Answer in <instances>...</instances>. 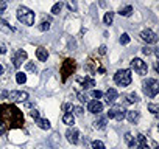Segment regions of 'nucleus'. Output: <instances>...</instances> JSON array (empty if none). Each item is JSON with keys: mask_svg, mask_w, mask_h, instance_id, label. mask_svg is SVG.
Returning <instances> with one entry per match:
<instances>
[{"mask_svg": "<svg viewBox=\"0 0 159 149\" xmlns=\"http://www.w3.org/2000/svg\"><path fill=\"white\" fill-rule=\"evenodd\" d=\"M103 22H105V25H112V22H114V13H106L105 14V17H103Z\"/></svg>", "mask_w": 159, "mask_h": 149, "instance_id": "24", "label": "nucleus"}, {"mask_svg": "<svg viewBox=\"0 0 159 149\" xmlns=\"http://www.w3.org/2000/svg\"><path fill=\"white\" fill-rule=\"evenodd\" d=\"M30 115H31V118H33V120L39 118V112H38V110H34V109H33V110L30 112Z\"/></svg>", "mask_w": 159, "mask_h": 149, "instance_id": "39", "label": "nucleus"}, {"mask_svg": "<svg viewBox=\"0 0 159 149\" xmlns=\"http://www.w3.org/2000/svg\"><path fill=\"white\" fill-rule=\"evenodd\" d=\"M126 98H128L126 101H128L129 104H133V103H137V101H139V96H137V93H134V92H133V93H129Z\"/></svg>", "mask_w": 159, "mask_h": 149, "instance_id": "28", "label": "nucleus"}, {"mask_svg": "<svg viewBox=\"0 0 159 149\" xmlns=\"http://www.w3.org/2000/svg\"><path fill=\"white\" fill-rule=\"evenodd\" d=\"M62 123L67 124V126H73L75 124V115H72L70 112H66L64 117H62Z\"/></svg>", "mask_w": 159, "mask_h": 149, "instance_id": "17", "label": "nucleus"}, {"mask_svg": "<svg viewBox=\"0 0 159 149\" xmlns=\"http://www.w3.org/2000/svg\"><path fill=\"white\" fill-rule=\"evenodd\" d=\"M34 121H36V124H38L41 129H44V130H48V129L52 127L50 121H48V120H45V118H41V117H39V118H36Z\"/></svg>", "mask_w": 159, "mask_h": 149, "instance_id": "15", "label": "nucleus"}, {"mask_svg": "<svg viewBox=\"0 0 159 149\" xmlns=\"http://www.w3.org/2000/svg\"><path fill=\"white\" fill-rule=\"evenodd\" d=\"M125 115H126V110H125L123 106H120V104L112 106V107L109 109V112H108V117L112 118V120H117V121H122V120L125 118Z\"/></svg>", "mask_w": 159, "mask_h": 149, "instance_id": "5", "label": "nucleus"}, {"mask_svg": "<svg viewBox=\"0 0 159 149\" xmlns=\"http://www.w3.org/2000/svg\"><path fill=\"white\" fill-rule=\"evenodd\" d=\"M61 10H62V3L61 2H58V3H55L53 6H52V14H59L61 13Z\"/></svg>", "mask_w": 159, "mask_h": 149, "instance_id": "26", "label": "nucleus"}, {"mask_svg": "<svg viewBox=\"0 0 159 149\" xmlns=\"http://www.w3.org/2000/svg\"><path fill=\"white\" fill-rule=\"evenodd\" d=\"M3 71H5V70H3V65L0 64V74H3Z\"/></svg>", "mask_w": 159, "mask_h": 149, "instance_id": "44", "label": "nucleus"}, {"mask_svg": "<svg viewBox=\"0 0 159 149\" xmlns=\"http://www.w3.org/2000/svg\"><path fill=\"white\" fill-rule=\"evenodd\" d=\"M92 96H94L95 100H100V98L103 96V93H102L100 90H94V92H92Z\"/></svg>", "mask_w": 159, "mask_h": 149, "instance_id": "35", "label": "nucleus"}, {"mask_svg": "<svg viewBox=\"0 0 159 149\" xmlns=\"http://www.w3.org/2000/svg\"><path fill=\"white\" fill-rule=\"evenodd\" d=\"M98 53H100V54H106V47H105V45H102V47L98 48Z\"/></svg>", "mask_w": 159, "mask_h": 149, "instance_id": "43", "label": "nucleus"}, {"mask_svg": "<svg viewBox=\"0 0 159 149\" xmlns=\"http://www.w3.org/2000/svg\"><path fill=\"white\" fill-rule=\"evenodd\" d=\"M7 98L10 101H14V103H24L28 100V93L22 92V90H13V92H8Z\"/></svg>", "mask_w": 159, "mask_h": 149, "instance_id": "7", "label": "nucleus"}, {"mask_svg": "<svg viewBox=\"0 0 159 149\" xmlns=\"http://www.w3.org/2000/svg\"><path fill=\"white\" fill-rule=\"evenodd\" d=\"M114 83L119 86V87H126L131 84V70L128 68H122V70H117L116 74H114Z\"/></svg>", "mask_w": 159, "mask_h": 149, "instance_id": "2", "label": "nucleus"}, {"mask_svg": "<svg viewBox=\"0 0 159 149\" xmlns=\"http://www.w3.org/2000/svg\"><path fill=\"white\" fill-rule=\"evenodd\" d=\"M148 109H150V112H151V113H157L159 106H157V104H148Z\"/></svg>", "mask_w": 159, "mask_h": 149, "instance_id": "32", "label": "nucleus"}, {"mask_svg": "<svg viewBox=\"0 0 159 149\" xmlns=\"http://www.w3.org/2000/svg\"><path fill=\"white\" fill-rule=\"evenodd\" d=\"M0 123L7 129L22 127L24 126V113L13 104H0Z\"/></svg>", "mask_w": 159, "mask_h": 149, "instance_id": "1", "label": "nucleus"}, {"mask_svg": "<svg viewBox=\"0 0 159 149\" xmlns=\"http://www.w3.org/2000/svg\"><path fill=\"white\" fill-rule=\"evenodd\" d=\"M72 107H73V106H72L70 103H66V104H62V110H64V112H67V110H69V109H72Z\"/></svg>", "mask_w": 159, "mask_h": 149, "instance_id": "40", "label": "nucleus"}, {"mask_svg": "<svg viewBox=\"0 0 159 149\" xmlns=\"http://www.w3.org/2000/svg\"><path fill=\"white\" fill-rule=\"evenodd\" d=\"M66 138H67V141H69V143L76 144V143L80 141V132H78L76 129H73V127H72V129L69 127V129L66 130Z\"/></svg>", "mask_w": 159, "mask_h": 149, "instance_id": "11", "label": "nucleus"}, {"mask_svg": "<svg viewBox=\"0 0 159 149\" xmlns=\"http://www.w3.org/2000/svg\"><path fill=\"white\" fill-rule=\"evenodd\" d=\"M78 81L81 83L83 89H92V87H95V81L92 78H84V79H78Z\"/></svg>", "mask_w": 159, "mask_h": 149, "instance_id": "18", "label": "nucleus"}, {"mask_svg": "<svg viewBox=\"0 0 159 149\" xmlns=\"http://www.w3.org/2000/svg\"><path fill=\"white\" fill-rule=\"evenodd\" d=\"M39 30L41 31H48L50 30V22L47 20V22H42L41 25H39Z\"/></svg>", "mask_w": 159, "mask_h": 149, "instance_id": "31", "label": "nucleus"}, {"mask_svg": "<svg viewBox=\"0 0 159 149\" xmlns=\"http://www.w3.org/2000/svg\"><path fill=\"white\" fill-rule=\"evenodd\" d=\"M140 37H142V40H145L147 44H156V42H157V34H156L154 31H151V30H143V31L140 33Z\"/></svg>", "mask_w": 159, "mask_h": 149, "instance_id": "10", "label": "nucleus"}, {"mask_svg": "<svg viewBox=\"0 0 159 149\" xmlns=\"http://www.w3.org/2000/svg\"><path fill=\"white\" fill-rule=\"evenodd\" d=\"M131 67L134 68V71H137L139 74H142V76H145V74L148 73V65H147V62H143V61L139 59V57H134V59L131 61Z\"/></svg>", "mask_w": 159, "mask_h": 149, "instance_id": "6", "label": "nucleus"}, {"mask_svg": "<svg viewBox=\"0 0 159 149\" xmlns=\"http://www.w3.org/2000/svg\"><path fill=\"white\" fill-rule=\"evenodd\" d=\"M125 117L128 118L129 123H137V120H139V112H137V110H129V112H126Z\"/></svg>", "mask_w": 159, "mask_h": 149, "instance_id": "19", "label": "nucleus"}, {"mask_svg": "<svg viewBox=\"0 0 159 149\" xmlns=\"http://www.w3.org/2000/svg\"><path fill=\"white\" fill-rule=\"evenodd\" d=\"M36 57H38L39 61H42V62H44V61H47V59H48V51H47L44 47H39V48L36 50Z\"/></svg>", "mask_w": 159, "mask_h": 149, "instance_id": "14", "label": "nucleus"}, {"mask_svg": "<svg viewBox=\"0 0 159 149\" xmlns=\"http://www.w3.org/2000/svg\"><path fill=\"white\" fill-rule=\"evenodd\" d=\"M72 109H73V113H72V115H76V117H81L83 112H84L83 107H80V106H75V107H72Z\"/></svg>", "mask_w": 159, "mask_h": 149, "instance_id": "30", "label": "nucleus"}, {"mask_svg": "<svg viewBox=\"0 0 159 149\" xmlns=\"http://www.w3.org/2000/svg\"><path fill=\"white\" fill-rule=\"evenodd\" d=\"M7 6H8V2H7V0H0V11H5Z\"/></svg>", "mask_w": 159, "mask_h": 149, "instance_id": "34", "label": "nucleus"}, {"mask_svg": "<svg viewBox=\"0 0 159 149\" xmlns=\"http://www.w3.org/2000/svg\"><path fill=\"white\" fill-rule=\"evenodd\" d=\"M119 14H120V16H123V17H129V16L133 14V6H125V8H120Z\"/></svg>", "mask_w": 159, "mask_h": 149, "instance_id": "23", "label": "nucleus"}, {"mask_svg": "<svg viewBox=\"0 0 159 149\" xmlns=\"http://www.w3.org/2000/svg\"><path fill=\"white\" fill-rule=\"evenodd\" d=\"M119 40H120V44H122V45H128V44H129V36H128L126 33H123V34L120 36V39H119Z\"/></svg>", "mask_w": 159, "mask_h": 149, "instance_id": "29", "label": "nucleus"}, {"mask_svg": "<svg viewBox=\"0 0 159 149\" xmlns=\"http://www.w3.org/2000/svg\"><path fill=\"white\" fill-rule=\"evenodd\" d=\"M137 149H150V146L147 143V138L142 134L137 135Z\"/></svg>", "mask_w": 159, "mask_h": 149, "instance_id": "16", "label": "nucleus"}, {"mask_svg": "<svg viewBox=\"0 0 159 149\" xmlns=\"http://www.w3.org/2000/svg\"><path fill=\"white\" fill-rule=\"evenodd\" d=\"M94 127H95V129H105V127H106V118H105V117H98V118L94 121Z\"/></svg>", "mask_w": 159, "mask_h": 149, "instance_id": "20", "label": "nucleus"}, {"mask_svg": "<svg viewBox=\"0 0 159 149\" xmlns=\"http://www.w3.org/2000/svg\"><path fill=\"white\" fill-rule=\"evenodd\" d=\"M88 110H89L91 113H97V115H100V112L103 110V104H102L98 100L89 101V104H88Z\"/></svg>", "mask_w": 159, "mask_h": 149, "instance_id": "12", "label": "nucleus"}, {"mask_svg": "<svg viewBox=\"0 0 159 149\" xmlns=\"http://www.w3.org/2000/svg\"><path fill=\"white\" fill-rule=\"evenodd\" d=\"M0 30H2L3 33H13V31H14V28L10 27L5 20H0Z\"/></svg>", "mask_w": 159, "mask_h": 149, "instance_id": "22", "label": "nucleus"}, {"mask_svg": "<svg viewBox=\"0 0 159 149\" xmlns=\"http://www.w3.org/2000/svg\"><path fill=\"white\" fill-rule=\"evenodd\" d=\"M142 53H143L145 56H150L153 51H151V48H150V47H143V48H142Z\"/></svg>", "mask_w": 159, "mask_h": 149, "instance_id": "36", "label": "nucleus"}, {"mask_svg": "<svg viewBox=\"0 0 159 149\" xmlns=\"http://www.w3.org/2000/svg\"><path fill=\"white\" fill-rule=\"evenodd\" d=\"M27 61V51L25 50H16L14 54H13V65L16 68H19L22 65V62Z\"/></svg>", "mask_w": 159, "mask_h": 149, "instance_id": "9", "label": "nucleus"}, {"mask_svg": "<svg viewBox=\"0 0 159 149\" xmlns=\"http://www.w3.org/2000/svg\"><path fill=\"white\" fill-rule=\"evenodd\" d=\"M67 6H69V10L76 11V3H75V2H69V3H67Z\"/></svg>", "mask_w": 159, "mask_h": 149, "instance_id": "38", "label": "nucleus"}, {"mask_svg": "<svg viewBox=\"0 0 159 149\" xmlns=\"http://www.w3.org/2000/svg\"><path fill=\"white\" fill-rule=\"evenodd\" d=\"M7 130H8V129H7L2 123H0V135H5V134H7Z\"/></svg>", "mask_w": 159, "mask_h": 149, "instance_id": "42", "label": "nucleus"}, {"mask_svg": "<svg viewBox=\"0 0 159 149\" xmlns=\"http://www.w3.org/2000/svg\"><path fill=\"white\" fill-rule=\"evenodd\" d=\"M117 96H119V93H117L116 89H108V92H106V104H114Z\"/></svg>", "mask_w": 159, "mask_h": 149, "instance_id": "13", "label": "nucleus"}, {"mask_svg": "<svg viewBox=\"0 0 159 149\" xmlns=\"http://www.w3.org/2000/svg\"><path fill=\"white\" fill-rule=\"evenodd\" d=\"M125 141L128 143V146H129L131 149H134V147H136V141H134V137H133V135H131L129 132H126V134H125Z\"/></svg>", "mask_w": 159, "mask_h": 149, "instance_id": "21", "label": "nucleus"}, {"mask_svg": "<svg viewBox=\"0 0 159 149\" xmlns=\"http://www.w3.org/2000/svg\"><path fill=\"white\" fill-rule=\"evenodd\" d=\"M92 149H106V146H105L103 141L95 140V141H92Z\"/></svg>", "mask_w": 159, "mask_h": 149, "instance_id": "27", "label": "nucleus"}, {"mask_svg": "<svg viewBox=\"0 0 159 149\" xmlns=\"http://www.w3.org/2000/svg\"><path fill=\"white\" fill-rule=\"evenodd\" d=\"M17 20L27 27H31L34 23V13L31 10H28L27 6H19L17 8Z\"/></svg>", "mask_w": 159, "mask_h": 149, "instance_id": "3", "label": "nucleus"}, {"mask_svg": "<svg viewBox=\"0 0 159 149\" xmlns=\"http://www.w3.org/2000/svg\"><path fill=\"white\" fill-rule=\"evenodd\" d=\"M142 86H143V92H145V95H147L148 98H156V95H157V92H159V83H157L156 79L147 78Z\"/></svg>", "mask_w": 159, "mask_h": 149, "instance_id": "4", "label": "nucleus"}, {"mask_svg": "<svg viewBox=\"0 0 159 149\" xmlns=\"http://www.w3.org/2000/svg\"><path fill=\"white\" fill-rule=\"evenodd\" d=\"M5 53H7V47H5V44L0 42V54H5Z\"/></svg>", "mask_w": 159, "mask_h": 149, "instance_id": "41", "label": "nucleus"}, {"mask_svg": "<svg viewBox=\"0 0 159 149\" xmlns=\"http://www.w3.org/2000/svg\"><path fill=\"white\" fill-rule=\"evenodd\" d=\"M73 70H75V61H73V59H67V61H64V64H62V70H61L62 81L67 79V76L73 73Z\"/></svg>", "mask_w": 159, "mask_h": 149, "instance_id": "8", "label": "nucleus"}, {"mask_svg": "<svg viewBox=\"0 0 159 149\" xmlns=\"http://www.w3.org/2000/svg\"><path fill=\"white\" fill-rule=\"evenodd\" d=\"M78 100L81 103H88V95L86 93H78Z\"/></svg>", "mask_w": 159, "mask_h": 149, "instance_id": "33", "label": "nucleus"}, {"mask_svg": "<svg viewBox=\"0 0 159 149\" xmlns=\"http://www.w3.org/2000/svg\"><path fill=\"white\" fill-rule=\"evenodd\" d=\"M27 70H30V71H36L38 68H36V65H34V64L28 62V64H27Z\"/></svg>", "mask_w": 159, "mask_h": 149, "instance_id": "37", "label": "nucleus"}, {"mask_svg": "<svg viewBox=\"0 0 159 149\" xmlns=\"http://www.w3.org/2000/svg\"><path fill=\"white\" fill-rule=\"evenodd\" d=\"M16 81H17V84H25L27 83V74L22 73V71L16 73Z\"/></svg>", "mask_w": 159, "mask_h": 149, "instance_id": "25", "label": "nucleus"}]
</instances>
